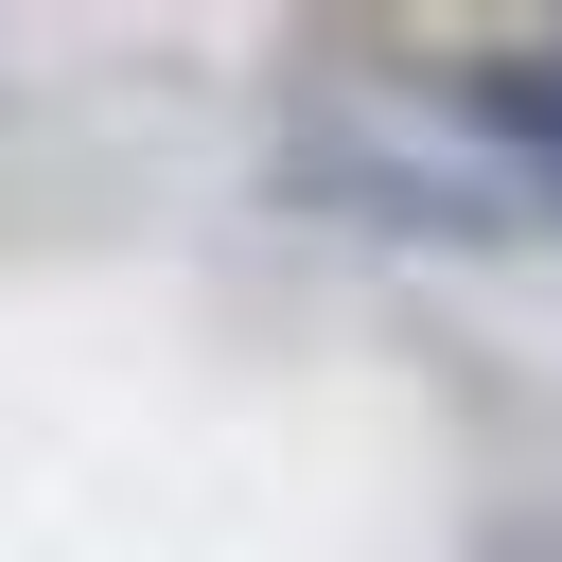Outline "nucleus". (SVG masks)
I'll return each instance as SVG.
<instances>
[{"label": "nucleus", "mask_w": 562, "mask_h": 562, "mask_svg": "<svg viewBox=\"0 0 562 562\" xmlns=\"http://www.w3.org/2000/svg\"><path fill=\"white\" fill-rule=\"evenodd\" d=\"M457 105H474L492 140H527V158L562 176V53H474V70H457Z\"/></svg>", "instance_id": "f257e3e1"}]
</instances>
